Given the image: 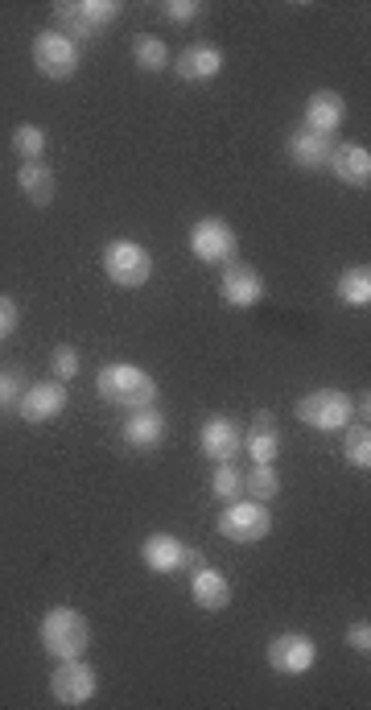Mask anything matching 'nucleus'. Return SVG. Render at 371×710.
Listing matches in <instances>:
<instances>
[{
	"instance_id": "6e6552de",
	"label": "nucleus",
	"mask_w": 371,
	"mask_h": 710,
	"mask_svg": "<svg viewBox=\"0 0 371 710\" xmlns=\"http://www.w3.org/2000/svg\"><path fill=\"white\" fill-rule=\"evenodd\" d=\"M264 657H269V665H273L276 674L297 677V674H309V669H314V660H318V644L309 641L306 632H281V636L269 641Z\"/></svg>"
},
{
	"instance_id": "dca6fc26",
	"label": "nucleus",
	"mask_w": 371,
	"mask_h": 710,
	"mask_svg": "<svg viewBox=\"0 0 371 710\" xmlns=\"http://www.w3.org/2000/svg\"><path fill=\"white\" fill-rule=\"evenodd\" d=\"M190 599L203 611H223L231 603V582H227L223 570H215L207 561V566L190 570Z\"/></svg>"
},
{
	"instance_id": "2eb2a0df",
	"label": "nucleus",
	"mask_w": 371,
	"mask_h": 710,
	"mask_svg": "<svg viewBox=\"0 0 371 710\" xmlns=\"http://www.w3.org/2000/svg\"><path fill=\"white\" fill-rule=\"evenodd\" d=\"M330 174L342 182V186H356V190H368L371 186V153L368 145H335L330 149Z\"/></svg>"
},
{
	"instance_id": "c85d7f7f",
	"label": "nucleus",
	"mask_w": 371,
	"mask_h": 710,
	"mask_svg": "<svg viewBox=\"0 0 371 710\" xmlns=\"http://www.w3.org/2000/svg\"><path fill=\"white\" fill-rule=\"evenodd\" d=\"M79 13H83V21H87L91 30L103 33L116 21V17L124 13V4H120V0H79Z\"/></svg>"
},
{
	"instance_id": "412c9836",
	"label": "nucleus",
	"mask_w": 371,
	"mask_h": 710,
	"mask_svg": "<svg viewBox=\"0 0 371 710\" xmlns=\"http://www.w3.org/2000/svg\"><path fill=\"white\" fill-rule=\"evenodd\" d=\"M17 186H21V195L30 198L33 207H46L50 198H54V170L46 162H21Z\"/></svg>"
},
{
	"instance_id": "ddd939ff",
	"label": "nucleus",
	"mask_w": 371,
	"mask_h": 710,
	"mask_svg": "<svg viewBox=\"0 0 371 710\" xmlns=\"http://www.w3.org/2000/svg\"><path fill=\"white\" fill-rule=\"evenodd\" d=\"M165 429H170L165 426V413L157 405H145V409H129V422L120 429V438H124V446L149 455V450H157L165 443Z\"/></svg>"
},
{
	"instance_id": "bb28decb",
	"label": "nucleus",
	"mask_w": 371,
	"mask_h": 710,
	"mask_svg": "<svg viewBox=\"0 0 371 710\" xmlns=\"http://www.w3.org/2000/svg\"><path fill=\"white\" fill-rule=\"evenodd\" d=\"M210 492L219 495L223 504L243 500V471L236 462H215V471H210Z\"/></svg>"
},
{
	"instance_id": "5701e85b",
	"label": "nucleus",
	"mask_w": 371,
	"mask_h": 710,
	"mask_svg": "<svg viewBox=\"0 0 371 710\" xmlns=\"http://www.w3.org/2000/svg\"><path fill=\"white\" fill-rule=\"evenodd\" d=\"M132 63L141 66V70H165L174 58H170V50H165L157 33H137L132 37Z\"/></svg>"
},
{
	"instance_id": "473e14b6",
	"label": "nucleus",
	"mask_w": 371,
	"mask_h": 710,
	"mask_svg": "<svg viewBox=\"0 0 371 710\" xmlns=\"http://www.w3.org/2000/svg\"><path fill=\"white\" fill-rule=\"evenodd\" d=\"M17 323H21V310H17V302L9 294H0V343H4L9 335H13Z\"/></svg>"
},
{
	"instance_id": "4468645a",
	"label": "nucleus",
	"mask_w": 371,
	"mask_h": 710,
	"mask_svg": "<svg viewBox=\"0 0 371 710\" xmlns=\"http://www.w3.org/2000/svg\"><path fill=\"white\" fill-rule=\"evenodd\" d=\"M174 75H178L182 83H210L219 70H223V50L210 46V42H198V46H186L174 58Z\"/></svg>"
},
{
	"instance_id": "393cba45",
	"label": "nucleus",
	"mask_w": 371,
	"mask_h": 710,
	"mask_svg": "<svg viewBox=\"0 0 371 710\" xmlns=\"http://www.w3.org/2000/svg\"><path fill=\"white\" fill-rule=\"evenodd\" d=\"M342 434V455H347V462L351 467H359V471H368L371 467V429L368 422H351L347 429H339Z\"/></svg>"
},
{
	"instance_id": "f03ea898",
	"label": "nucleus",
	"mask_w": 371,
	"mask_h": 710,
	"mask_svg": "<svg viewBox=\"0 0 371 710\" xmlns=\"http://www.w3.org/2000/svg\"><path fill=\"white\" fill-rule=\"evenodd\" d=\"M37 641L54 660L63 657H83L91 648V624L87 615L75 608H50L37 624Z\"/></svg>"
},
{
	"instance_id": "a211bd4d",
	"label": "nucleus",
	"mask_w": 371,
	"mask_h": 710,
	"mask_svg": "<svg viewBox=\"0 0 371 710\" xmlns=\"http://www.w3.org/2000/svg\"><path fill=\"white\" fill-rule=\"evenodd\" d=\"M342 120H347V99L339 91H314L306 99V129L330 136V132L342 129Z\"/></svg>"
},
{
	"instance_id": "f8f14e48",
	"label": "nucleus",
	"mask_w": 371,
	"mask_h": 710,
	"mask_svg": "<svg viewBox=\"0 0 371 710\" xmlns=\"http://www.w3.org/2000/svg\"><path fill=\"white\" fill-rule=\"evenodd\" d=\"M240 446H243L240 426H236L231 417H223V413L207 417V422H203V429H198V450H203L207 459H215V462H236Z\"/></svg>"
},
{
	"instance_id": "b1692460",
	"label": "nucleus",
	"mask_w": 371,
	"mask_h": 710,
	"mask_svg": "<svg viewBox=\"0 0 371 710\" xmlns=\"http://www.w3.org/2000/svg\"><path fill=\"white\" fill-rule=\"evenodd\" d=\"M243 492H248V500H260V504L276 500V495H281V476H276L273 462H257V467L243 476Z\"/></svg>"
},
{
	"instance_id": "4be33fe9",
	"label": "nucleus",
	"mask_w": 371,
	"mask_h": 710,
	"mask_svg": "<svg viewBox=\"0 0 371 710\" xmlns=\"http://www.w3.org/2000/svg\"><path fill=\"white\" fill-rule=\"evenodd\" d=\"M335 294H339L342 306L363 310V306L371 302V269L368 264H351V269L339 277V285H335Z\"/></svg>"
},
{
	"instance_id": "1a4fd4ad",
	"label": "nucleus",
	"mask_w": 371,
	"mask_h": 710,
	"mask_svg": "<svg viewBox=\"0 0 371 710\" xmlns=\"http://www.w3.org/2000/svg\"><path fill=\"white\" fill-rule=\"evenodd\" d=\"M190 252L203 264H227L236 261V231L227 228L223 219H198L190 228Z\"/></svg>"
},
{
	"instance_id": "cd10ccee",
	"label": "nucleus",
	"mask_w": 371,
	"mask_h": 710,
	"mask_svg": "<svg viewBox=\"0 0 371 710\" xmlns=\"http://www.w3.org/2000/svg\"><path fill=\"white\" fill-rule=\"evenodd\" d=\"M13 153L21 162H42V153H46V132L37 129V124H17Z\"/></svg>"
},
{
	"instance_id": "9d476101",
	"label": "nucleus",
	"mask_w": 371,
	"mask_h": 710,
	"mask_svg": "<svg viewBox=\"0 0 371 710\" xmlns=\"http://www.w3.org/2000/svg\"><path fill=\"white\" fill-rule=\"evenodd\" d=\"M219 294H223L227 306L236 310H252L264 302V281L248 261H227L223 264V281H219Z\"/></svg>"
},
{
	"instance_id": "f3484780",
	"label": "nucleus",
	"mask_w": 371,
	"mask_h": 710,
	"mask_svg": "<svg viewBox=\"0 0 371 710\" xmlns=\"http://www.w3.org/2000/svg\"><path fill=\"white\" fill-rule=\"evenodd\" d=\"M141 561L153 575H174L186 561V542H178L174 533H149L145 545H141Z\"/></svg>"
},
{
	"instance_id": "6ab92c4d",
	"label": "nucleus",
	"mask_w": 371,
	"mask_h": 710,
	"mask_svg": "<svg viewBox=\"0 0 371 710\" xmlns=\"http://www.w3.org/2000/svg\"><path fill=\"white\" fill-rule=\"evenodd\" d=\"M243 450L252 455L257 462H273L281 455V429H276L273 413H257L252 426L243 434Z\"/></svg>"
},
{
	"instance_id": "7ed1b4c3",
	"label": "nucleus",
	"mask_w": 371,
	"mask_h": 710,
	"mask_svg": "<svg viewBox=\"0 0 371 710\" xmlns=\"http://www.w3.org/2000/svg\"><path fill=\"white\" fill-rule=\"evenodd\" d=\"M297 417L318 434H339L351 426L356 417V401L342 393V389H314L297 401Z\"/></svg>"
},
{
	"instance_id": "39448f33",
	"label": "nucleus",
	"mask_w": 371,
	"mask_h": 710,
	"mask_svg": "<svg viewBox=\"0 0 371 710\" xmlns=\"http://www.w3.org/2000/svg\"><path fill=\"white\" fill-rule=\"evenodd\" d=\"M215 528H219V537H227V542L257 545L273 533V516H269V509L260 500H231V504H223Z\"/></svg>"
},
{
	"instance_id": "7c9ffc66",
	"label": "nucleus",
	"mask_w": 371,
	"mask_h": 710,
	"mask_svg": "<svg viewBox=\"0 0 371 710\" xmlns=\"http://www.w3.org/2000/svg\"><path fill=\"white\" fill-rule=\"evenodd\" d=\"M162 13H165V21H174V25H190V21L203 17V4H198V0H165Z\"/></svg>"
},
{
	"instance_id": "72a5a7b5",
	"label": "nucleus",
	"mask_w": 371,
	"mask_h": 710,
	"mask_svg": "<svg viewBox=\"0 0 371 710\" xmlns=\"http://www.w3.org/2000/svg\"><path fill=\"white\" fill-rule=\"evenodd\" d=\"M347 644H351L356 653H363V657H368V653H371V627H368V620H356V624L347 627Z\"/></svg>"
},
{
	"instance_id": "423d86ee",
	"label": "nucleus",
	"mask_w": 371,
	"mask_h": 710,
	"mask_svg": "<svg viewBox=\"0 0 371 710\" xmlns=\"http://www.w3.org/2000/svg\"><path fill=\"white\" fill-rule=\"evenodd\" d=\"M99 690L96 665H87L83 657H63L50 674V693L58 707H87Z\"/></svg>"
},
{
	"instance_id": "0eeeda50",
	"label": "nucleus",
	"mask_w": 371,
	"mask_h": 710,
	"mask_svg": "<svg viewBox=\"0 0 371 710\" xmlns=\"http://www.w3.org/2000/svg\"><path fill=\"white\" fill-rule=\"evenodd\" d=\"M33 66L54 83H66L79 70V46L63 30H42L33 37Z\"/></svg>"
},
{
	"instance_id": "a878e982",
	"label": "nucleus",
	"mask_w": 371,
	"mask_h": 710,
	"mask_svg": "<svg viewBox=\"0 0 371 710\" xmlns=\"http://www.w3.org/2000/svg\"><path fill=\"white\" fill-rule=\"evenodd\" d=\"M54 17H58V25H63V33L75 42V46H83V42H91V37H96V30L83 21L79 0H58V4H54Z\"/></svg>"
},
{
	"instance_id": "2f4dec72",
	"label": "nucleus",
	"mask_w": 371,
	"mask_h": 710,
	"mask_svg": "<svg viewBox=\"0 0 371 710\" xmlns=\"http://www.w3.org/2000/svg\"><path fill=\"white\" fill-rule=\"evenodd\" d=\"M30 384H25V376L17 372V368H9V372H0V409H9V405H17V396L25 393Z\"/></svg>"
},
{
	"instance_id": "9b49d317",
	"label": "nucleus",
	"mask_w": 371,
	"mask_h": 710,
	"mask_svg": "<svg viewBox=\"0 0 371 710\" xmlns=\"http://www.w3.org/2000/svg\"><path fill=\"white\" fill-rule=\"evenodd\" d=\"M13 409L21 413V422H33V426H42V422H54V417L66 409V384H58V380H46V384H30L25 393L17 396Z\"/></svg>"
},
{
	"instance_id": "f257e3e1",
	"label": "nucleus",
	"mask_w": 371,
	"mask_h": 710,
	"mask_svg": "<svg viewBox=\"0 0 371 710\" xmlns=\"http://www.w3.org/2000/svg\"><path fill=\"white\" fill-rule=\"evenodd\" d=\"M96 393L120 409H145V405H157V380L137 363H108L99 368Z\"/></svg>"
},
{
	"instance_id": "c756f323",
	"label": "nucleus",
	"mask_w": 371,
	"mask_h": 710,
	"mask_svg": "<svg viewBox=\"0 0 371 710\" xmlns=\"http://www.w3.org/2000/svg\"><path fill=\"white\" fill-rule=\"evenodd\" d=\"M50 372H54L58 384L75 380L79 376V351H75V347H54V356H50Z\"/></svg>"
},
{
	"instance_id": "aec40b11",
	"label": "nucleus",
	"mask_w": 371,
	"mask_h": 710,
	"mask_svg": "<svg viewBox=\"0 0 371 710\" xmlns=\"http://www.w3.org/2000/svg\"><path fill=\"white\" fill-rule=\"evenodd\" d=\"M330 136L326 132H314V129H297L290 136V157L293 165H302V170H318V165L330 162Z\"/></svg>"
},
{
	"instance_id": "20e7f679",
	"label": "nucleus",
	"mask_w": 371,
	"mask_h": 710,
	"mask_svg": "<svg viewBox=\"0 0 371 710\" xmlns=\"http://www.w3.org/2000/svg\"><path fill=\"white\" fill-rule=\"evenodd\" d=\"M99 261H103L108 281L120 285V290H141V285L153 277V256H149V248L137 244V240H112V244H103Z\"/></svg>"
}]
</instances>
